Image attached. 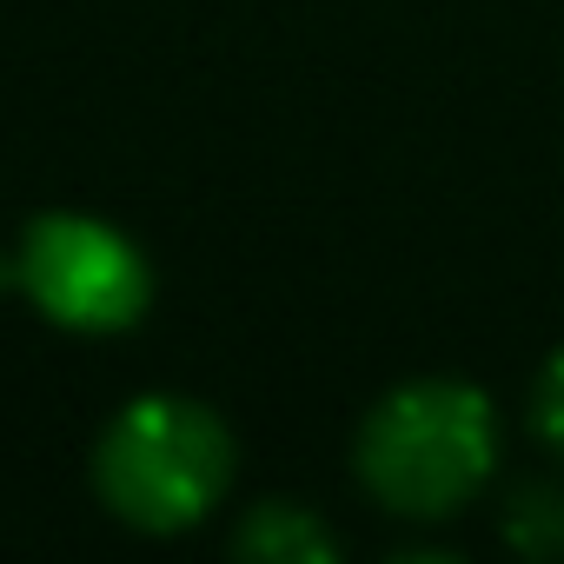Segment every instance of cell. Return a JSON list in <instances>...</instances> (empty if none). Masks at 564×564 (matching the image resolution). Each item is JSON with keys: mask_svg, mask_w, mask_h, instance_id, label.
<instances>
[{"mask_svg": "<svg viewBox=\"0 0 564 564\" xmlns=\"http://www.w3.org/2000/svg\"><path fill=\"white\" fill-rule=\"evenodd\" d=\"M352 465H359V485L386 511L419 518V524L452 518L485 491L498 465L491 399L458 379H412L366 412Z\"/></svg>", "mask_w": 564, "mask_h": 564, "instance_id": "6da1fadb", "label": "cell"}, {"mask_svg": "<svg viewBox=\"0 0 564 564\" xmlns=\"http://www.w3.org/2000/svg\"><path fill=\"white\" fill-rule=\"evenodd\" d=\"M232 432L199 399H133L94 445V491L133 531H186L232 485Z\"/></svg>", "mask_w": 564, "mask_h": 564, "instance_id": "7a4b0ae2", "label": "cell"}, {"mask_svg": "<svg viewBox=\"0 0 564 564\" xmlns=\"http://www.w3.org/2000/svg\"><path fill=\"white\" fill-rule=\"evenodd\" d=\"M21 286L67 333H127L153 300L140 246L87 213H41L21 232Z\"/></svg>", "mask_w": 564, "mask_h": 564, "instance_id": "3957f363", "label": "cell"}, {"mask_svg": "<svg viewBox=\"0 0 564 564\" xmlns=\"http://www.w3.org/2000/svg\"><path fill=\"white\" fill-rule=\"evenodd\" d=\"M232 551L246 564H333L339 557V538L306 511V505H286V498H265L239 518L232 531Z\"/></svg>", "mask_w": 564, "mask_h": 564, "instance_id": "277c9868", "label": "cell"}, {"mask_svg": "<svg viewBox=\"0 0 564 564\" xmlns=\"http://www.w3.org/2000/svg\"><path fill=\"white\" fill-rule=\"evenodd\" d=\"M505 538H511V551H524L538 564L564 557V485L557 478H524L505 505Z\"/></svg>", "mask_w": 564, "mask_h": 564, "instance_id": "5b68a950", "label": "cell"}, {"mask_svg": "<svg viewBox=\"0 0 564 564\" xmlns=\"http://www.w3.org/2000/svg\"><path fill=\"white\" fill-rule=\"evenodd\" d=\"M531 432L551 445V452H564V346L544 359V372H538V392H531Z\"/></svg>", "mask_w": 564, "mask_h": 564, "instance_id": "8992f818", "label": "cell"}, {"mask_svg": "<svg viewBox=\"0 0 564 564\" xmlns=\"http://www.w3.org/2000/svg\"><path fill=\"white\" fill-rule=\"evenodd\" d=\"M0 286H8V265H0Z\"/></svg>", "mask_w": 564, "mask_h": 564, "instance_id": "52a82bcc", "label": "cell"}]
</instances>
